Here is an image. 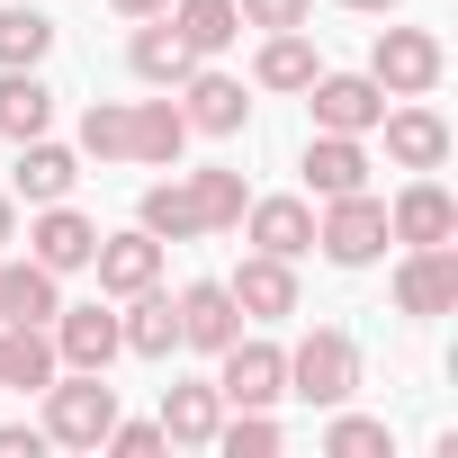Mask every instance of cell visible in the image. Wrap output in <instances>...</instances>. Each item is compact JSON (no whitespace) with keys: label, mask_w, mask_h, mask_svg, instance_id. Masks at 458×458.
I'll return each instance as SVG.
<instances>
[{"label":"cell","mask_w":458,"mask_h":458,"mask_svg":"<svg viewBox=\"0 0 458 458\" xmlns=\"http://www.w3.org/2000/svg\"><path fill=\"white\" fill-rule=\"evenodd\" d=\"M108 422H117V386H108V369H55L46 413H37L46 449H99Z\"/></svg>","instance_id":"6da1fadb"},{"label":"cell","mask_w":458,"mask_h":458,"mask_svg":"<svg viewBox=\"0 0 458 458\" xmlns=\"http://www.w3.org/2000/svg\"><path fill=\"white\" fill-rule=\"evenodd\" d=\"M288 395L315 404V413L351 404V395H360V342H351L342 324H315V333L288 351Z\"/></svg>","instance_id":"7a4b0ae2"},{"label":"cell","mask_w":458,"mask_h":458,"mask_svg":"<svg viewBox=\"0 0 458 458\" xmlns=\"http://www.w3.org/2000/svg\"><path fill=\"white\" fill-rule=\"evenodd\" d=\"M315 252H324L333 270H369V261H386V198H377V189L324 198V216H315Z\"/></svg>","instance_id":"3957f363"},{"label":"cell","mask_w":458,"mask_h":458,"mask_svg":"<svg viewBox=\"0 0 458 458\" xmlns=\"http://www.w3.org/2000/svg\"><path fill=\"white\" fill-rule=\"evenodd\" d=\"M440 72H449V55H440L431 28H377V46H369V81H377L386 99H431Z\"/></svg>","instance_id":"277c9868"},{"label":"cell","mask_w":458,"mask_h":458,"mask_svg":"<svg viewBox=\"0 0 458 458\" xmlns=\"http://www.w3.org/2000/svg\"><path fill=\"white\" fill-rule=\"evenodd\" d=\"M216 395L234 404V413H243V404H261V413H270V404L288 395V351H279V342H261V333H234V342L216 351Z\"/></svg>","instance_id":"5b68a950"},{"label":"cell","mask_w":458,"mask_h":458,"mask_svg":"<svg viewBox=\"0 0 458 458\" xmlns=\"http://www.w3.org/2000/svg\"><path fill=\"white\" fill-rule=\"evenodd\" d=\"M386 243L422 252V243H458V198L440 189V171H413L395 198H386Z\"/></svg>","instance_id":"8992f818"},{"label":"cell","mask_w":458,"mask_h":458,"mask_svg":"<svg viewBox=\"0 0 458 458\" xmlns=\"http://www.w3.org/2000/svg\"><path fill=\"white\" fill-rule=\"evenodd\" d=\"M297 99L315 108L324 135H377V117H386V90H377L369 72H315Z\"/></svg>","instance_id":"52a82bcc"},{"label":"cell","mask_w":458,"mask_h":458,"mask_svg":"<svg viewBox=\"0 0 458 458\" xmlns=\"http://www.w3.org/2000/svg\"><path fill=\"white\" fill-rule=\"evenodd\" d=\"M171 99H180L189 135H243V126H252V99H243V81H234V72H216V64H189Z\"/></svg>","instance_id":"ba28073f"},{"label":"cell","mask_w":458,"mask_h":458,"mask_svg":"<svg viewBox=\"0 0 458 458\" xmlns=\"http://www.w3.org/2000/svg\"><path fill=\"white\" fill-rule=\"evenodd\" d=\"M395 306H404L413 324H440V315L458 306V243L404 252V261H395Z\"/></svg>","instance_id":"9c48e42d"},{"label":"cell","mask_w":458,"mask_h":458,"mask_svg":"<svg viewBox=\"0 0 458 458\" xmlns=\"http://www.w3.org/2000/svg\"><path fill=\"white\" fill-rule=\"evenodd\" d=\"M90 252H99V225H90L72 198H55V207H37V216H28V261H46L55 279L90 270Z\"/></svg>","instance_id":"30bf717a"},{"label":"cell","mask_w":458,"mask_h":458,"mask_svg":"<svg viewBox=\"0 0 458 458\" xmlns=\"http://www.w3.org/2000/svg\"><path fill=\"white\" fill-rule=\"evenodd\" d=\"M377 135H386V162H395V171H440V162H449V117H440L431 99H395V108L377 117Z\"/></svg>","instance_id":"8fae6325"},{"label":"cell","mask_w":458,"mask_h":458,"mask_svg":"<svg viewBox=\"0 0 458 458\" xmlns=\"http://www.w3.org/2000/svg\"><path fill=\"white\" fill-rule=\"evenodd\" d=\"M72 189H81V153L55 144V135H28L19 162H10V198H19V207H55V198H72Z\"/></svg>","instance_id":"7c38bea8"},{"label":"cell","mask_w":458,"mask_h":458,"mask_svg":"<svg viewBox=\"0 0 458 458\" xmlns=\"http://www.w3.org/2000/svg\"><path fill=\"white\" fill-rule=\"evenodd\" d=\"M55 360L64 369H108V360H126V342H117V306H55Z\"/></svg>","instance_id":"4fadbf2b"},{"label":"cell","mask_w":458,"mask_h":458,"mask_svg":"<svg viewBox=\"0 0 458 458\" xmlns=\"http://www.w3.org/2000/svg\"><path fill=\"white\" fill-rule=\"evenodd\" d=\"M171 306H180V351H207V360H216L225 342L243 333V306H234V288H225V279H189Z\"/></svg>","instance_id":"5bb4252c"},{"label":"cell","mask_w":458,"mask_h":458,"mask_svg":"<svg viewBox=\"0 0 458 458\" xmlns=\"http://www.w3.org/2000/svg\"><path fill=\"white\" fill-rule=\"evenodd\" d=\"M180 153H189V117H180V99L162 90V99H135L126 108V162H144V171H180Z\"/></svg>","instance_id":"9a60e30c"},{"label":"cell","mask_w":458,"mask_h":458,"mask_svg":"<svg viewBox=\"0 0 458 458\" xmlns=\"http://www.w3.org/2000/svg\"><path fill=\"white\" fill-rule=\"evenodd\" d=\"M243 243L279 252V261H306L315 252V198H252L243 207Z\"/></svg>","instance_id":"2e32d148"},{"label":"cell","mask_w":458,"mask_h":458,"mask_svg":"<svg viewBox=\"0 0 458 458\" xmlns=\"http://www.w3.org/2000/svg\"><path fill=\"white\" fill-rule=\"evenodd\" d=\"M162 252H171V243H153L144 225H126V234H99V252H90L99 297H135V288H153V279H162Z\"/></svg>","instance_id":"e0dca14e"},{"label":"cell","mask_w":458,"mask_h":458,"mask_svg":"<svg viewBox=\"0 0 458 458\" xmlns=\"http://www.w3.org/2000/svg\"><path fill=\"white\" fill-rule=\"evenodd\" d=\"M225 288H234L243 324H288V315H297V261H279V252H252Z\"/></svg>","instance_id":"ac0fdd59"},{"label":"cell","mask_w":458,"mask_h":458,"mask_svg":"<svg viewBox=\"0 0 458 458\" xmlns=\"http://www.w3.org/2000/svg\"><path fill=\"white\" fill-rule=\"evenodd\" d=\"M306 198H351V189H369V135H306Z\"/></svg>","instance_id":"d6986e66"},{"label":"cell","mask_w":458,"mask_h":458,"mask_svg":"<svg viewBox=\"0 0 458 458\" xmlns=\"http://www.w3.org/2000/svg\"><path fill=\"white\" fill-rule=\"evenodd\" d=\"M117 342H126L135 360H171V351H180V306H171L162 279L135 288V297H117Z\"/></svg>","instance_id":"ffe728a7"},{"label":"cell","mask_w":458,"mask_h":458,"mask_svg":"<svg viewBox=\"0 0 458 458\" xmlns=\"http://www.w3.org/2000/svg\"><path fill=\"white\" fill-rule=\"evenodd\" d=\"M153 422H162V440H171V449H207V440H216V422H225V395H216V377H171Z\"/></svg>","instance_id":"44dd1931"},{"label":"cell","mask_w":458,"mask_h":458,"mask_svg":"<svg viewBox=\"0 0 458 458\" xmlns=\"http://www.w3.org/2000/svg\"><path fill=\"white\" fill-rule=\"evenodd\" d=\"M55 333L46 324H0V395H46L55 386Z\"/></svg>","instance_id":"7402d4cb"},{"label":"cell","mask_w":458,"mask_h":458,"mask_svg":"<svg viewBox=\"0 0 458 458\" xmlns=\"http://www.w3.org/2000/svg\"><path fill=\"white\" fill-rule=\"evenodd\" d=\"M135 225L153 243H198L207 225H198V189H189V171H171V180H153L144 198H135Z\"/></svg>","instance_id":"603a6c76"},{"label":"cell","mask_w":458,"mask_h":458,"mask_svg":"<svg viewBox=\"0 0 458 458\" xmlns=\"http://www.w3.org/2000/svg\"><path fill=\"white\" fill-rule=\"evenodd\" d=\"M55 306H64V279L46 270V261H0V324H55Z\"/></svg>","instance_id":"cb8c5ba5"},{"label":"cell","mask_w":458,"mask_h":458,"mask_svg":"<svg viewBox=\"0 0 458 458\" xmlns=\"http://www.w3.org/2000/svg\"><path fill=\"white\" fill-rule=\"evenodd\" d=\"M198 55L180 46V28L171 19H135V37H126V72L135 81H153V90H180V72H189Z\"/></svg>","instance_id":"d4e9b609"},{"label":"cell","mask_w":458,"mask_h":458,"mask_svg":"<svg viewBox=\"0 0 458 458\" xmlns=\"http://www.w3.org/2000/svg\"><path fill=\"white\" fill-rule=\"evenodd\" d=\"M171 28H180V46L198 55V64H216L225 46H234L243 37V10H234V0H171V10H162Z\"/></svg>","instance_id":"484cf974"},{"label":"cell","mask_w":458,"mask_h":458,"mask_svg":"<svg viewBox=\"0 0 458 458\" xmlns=\"http://www.w3.org/2000/svg\"><path fill=\"white\" fill-rule=\"evenodd\" d=\"M315 72H324V55H315L306 28H270L261 55H252V81H261V90H306Z\"/></svg>","instance_id":"4316f807"},{"label":"cell","mask_w":458,"mask_h":458,"mask_svg":"<svg viewBox=\"0 0 458 458\" xmlns=\"http://www.w3.org/2000/svg\"><path fill=\"white\" fill-rule=\"evenodd\" d=\"M0 135H10V144L55 135V90H46V72H0Z\"/></svg>","instance_id":"83f0119b"},{"label":"cell","mask_w":458,"mask_h":458,"mask_svg":"<svg viewBox=\"0 0 458 458\" xmlns=\"http://www.w3.org/2000/svg\"><path fill=\"white\" fill-rule=\"evenodd\" d=\"M55 19L46 10H28V0H10V10H0V72H37L46 55H55Z\"/></svg>","instance_id":"f1b7e54d"},{"label":"cell","mask_w":458,"mask_h":458,"mask_svg":"<svg viewBox=\"0 0 458 458\" xmlns=\"http://www.w3.org/2000/svg\"><path fill=\"white\" fill-rule=\"evenodd\" d=\"M189 189H198V225H207V234H234V225H243V207H252L243 171H225V162L189 171Z\"/></svg>","instance_id":"f546056e"},{"label":"cell","mask_w":458,"mask_h":458,"mask_svg":"<svg viewBox=\"0 0 458 458\" xmlns=\"http://www.w3.org/2000/svg\"><path fill=\"white\" fill-rule=\"evenodd\" d=\"M324 458H395V431H386L377 413L333 404V422H324Z\"/></svg>","instance_id":"4dcf8cb0"},{"label":"cell","mask_w":458,"mask_h":458,"mask_svg":"<svg viewBox=\"0 0 458 458\" xmlns=\"http://www.w3.org/2000/svg\"><path fill=\"white\" fill-rule=\"evenodd\" d=\"M279 440H288V431H279L261 404H243V413L225 404V422H216V440H207V449H225V458H279Z\"/></svg>","instance_id":"1f68e13d"},{"label":"cell","mask_w":458,"mask_h":458,"mask_svg":"<svg viewBox=\"0 0 458 458\" xmlns=\"http://www.w3.org/2000/svg\"><path fill=\"white\" fill-rule=\"evenodd\" d=\"M72 153H81V162H126V99H90Z\"/></svg>","instance_id":"d6a6232c"},{"label":"cell","mask_w":458,"mask_h":458,"mask_svg":"<svg viewBox=\"0 0 458 458\" xmlns=\"http://www.w3.org/2000/svg\"><path fill=\"white\" fill-rule=\"evenodd\" d=\"M99 449H108V458H162V449H171V440H162V422H126V413H117V422H108V440H99Z\"/></svg>","instance_id":"836d02e7"},{"label":"cell","mask_w":458,"mask_h":458,"mask_svg":"<svg viewBox=\"0 0 458 458\" xmlns=\"http://www.w3.org/2000/svg\"><path fill=\"white\" fill-rule=\"evenodd\" d=\"M234 10H243V28L270 37V28H306V19H315V0H234Z\"/></svg>","instance_id":"e575fe53"},{"label":"cell","mask_w":458,"mask_h":458,"mask_svg":"<svg viewBox=\"0 0 458 458\" xmlns=\"http://www.w3.org/2000/svg\"><path fill=\"white\" fill-rule=\"evenodd\" d=\"M37 449H46L37 422H0V458H37Z\"/></svg>","instance_id":"d590c367"},{"label":"cell","mask_w":458,"mask_h":458,"mask_svg":"<svg viewBox=\"0 0 458 458\" xmlns=\"http://www.w3.org/2000/svg\"><path fill=\"white\" fill-rule=\"evenodd\" d=\"M108 10H117V19H162L171 0H108Z\"/></svg>","instance_id":"8d00e7d4"},{"label":"cell","mask_w":458,"mask_h":458,"mask_svg":"<svg viewBox=\"0 0 458 458\" xmlns=\"http://www.w3.org/2000/svg\"><path fill=\"white\" fill-rule=\"evenodd\" d=\"M0 243H19V198L0 189Z\"/></svg>","instance_id":"74e56055"},{"label":"cell","mask_w":458,"mask_h":458,"mask_svg":"<svg viewBox=\"0 0 458 458\" xmlns=\"http://www.w3.org/2000/svg\"><path fill=\"white\" fill-rule=\"evenodd\" d=\"M342 10H360V19H386V10H404V0H342Z\"/></svg>","instance_id":"f35d334b"}]
</instances>
